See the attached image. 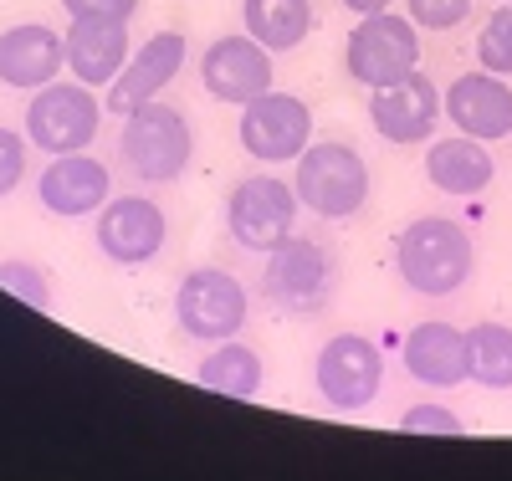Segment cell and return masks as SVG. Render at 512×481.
<instances>
[{
    "label": "cell",
    "instance_id": "cell-15",
    "mask_svg": "<svg viewBox=\"0 0 512 481\" xmlns=\"http://www.w3.org/2000/svg\"><path fill=\"white\" fill-rule=\"evenodd\" d=\"M98 246L118 267H149L164 246V210L144 195L108 200L98 215Z\"/></svg>",
    "mask_w": 512,
    "mask_h": 481
},
{
    "label": "cell",
    "instance_id": "cell-19",
    "mask_svg": "<svg viewBox=\"0 0 512 481\" xmlns=\"http://www.w3.org/2000/svg\"><path fill=\"white\" fill-rule=\"evenodd\" d=\"M405 369L420 384H436V389H456L466 379V333L451 323H420L405 333Z\"/></svg>",
    "mask_w": 512,
    "mask_h": 481
},
{
    "label": "cell",
    "instance_id": "cell-23",
    "mask_svg": "<svg viewBox=\"0 0 512 481\" xmlns=\"http://www.w3.org/2000/svg\"><path fill=\"white\" fill-rule=\"evenodd\" d=\"M466 379L487 389H512V328L502 323L466 328Z\"/></svg>",
    "mask_w": 512,
    "mask_h": 481
},
{
    "label": "cell",
    "instance_id": "cell-13",
    "mask_svg": "<svg viewBox=\"0 0 512 481\" xmlns=\"http://www.w3.org/2000/svg\"><path fill=\"white\" fill-rule=\"evenodd\" d=\"M441 113L466 139H507L512 134V87L497 72H466L441 93Z\"/></svg>",
    "mask_w": 512,
    "mask_h": 481
},
{
    "label": "cell",
    "instance_id": "cell-27",
    "mask_svg": "<svg viewBox=\"0 0 512 481\" xmlns=\"http://www.w3.org/2000/svg\"><path fill=\"white\" fill-rule=\"evenodd\" d=\"M400 430H410V435H461L466 425H461V415L446 410V405H410L405 420H400Z\"/></svg>",
    "mask_w": 512,
    "mask_h": 481
},
{
    "label": "cell",
    "instance_id": "cell-11",
    "mask_svg": "<svg viewBox=\"0 0 512 481\" xmlns=\"http://www.w3.org/2000/svg\"><path fill=\"white\" fill-rule=\"evenodd\" d=\"M200 82L216 103H251L272 87V52L251 36H216L200 57Z\"/></svg>",
    "mask_w": 512,
    "mask_h": 481
},
{
    "label": "cell",
    "instance_id": "cell-29",
    "mask_svg": "<svg viewBox=\"0 0 512 481\" xmlns=\"http://www.w3.org/2000/svg\"><path fill=\"white\" fill-rule=\"evenodd\" d=\"M67 16H113V21H128L139 11V0H62Z\"/></svg>",
    "mask_w": 512,
    "mask_h": 481
},
{
    "label": "cell",
    "instance_id": "cell-6",
    "mask_svg": "<svg viewBox=\"0 0 512 481\" xmlns=\"http://www.w3.org/2000/svg\"><path fill=\"white\" fill-rule=\"evenodd\" d=\"M98 123H103V103L93 98L88 82H47L36 87V98L26 108V139L36 149L57 154H82L98 139Z\"/></svg>",
    "mask_w": 512,
    "mask_h": 481
},
{
    "label": "cell",
    "instance_id": "cell-3",
    "mask_svg": "<svg viewBox=\"0 0 512 481\" xmlns=\"http://www.w3.org/2000/svg\"><path fill=\"white\" fill-rule=\"evenodd\" d=\"M292 190H297V205H308L323 221H349L369 200V164L354 144H338V139L308 144L297 154Z\"/></svg>",
    "mask_w": 512,
    "mask_h": 481
},
{
    "label": "cell",
    "instance_id": "cell-16",
    "mask_svg": "<svg viewBox=\"0 0 512 481\" xmlns=\"http://www.w3.org/2000/svg\"><path fill=\"white\" fill-rule=\"evenodd\" d=\"M108 190H113L108 169L88 154H57L47 164V174H41V185H36L41 205H47L52 215H62V221H82V215L103 210Z\"/></svg>",
    "mask_w": 512,
    "mask_h": 481
},
{
    "label": "cell",
    "instance_id": "cell-8",
    "mask_svg": "<svg viewBox=\"0 0 512 481\" xmlns=\"http://www.w3.org/2000/svg\"><path fill=\"white\" fill-rule=\"evenodd\" d=\"M246 313H251L246 287L221 267H195L175 292V323H180V333H190L200 343L236 338L246 328Z\"/></svg>",
    "mask_w": 512,
    "mask_h": 481
},
{
    "label": "cell",
    "instance_id": "cell-24",
    "mask_svg": "<svg viewBox=\"0 0 512 481\" xmlns=\"http://www.w3.org/2000/svg\"><path fill=\"white\" fill-rule=\"evenodd\" d=\"M477 57H482V72L512 77V6H497L487 16V26L477 31Z\"/></svg>",
    "mask_w": 512,
    "mask_h": 481
},
{
    "label": "cell",
    "instance_id": "cell-31",
    "mask_svg": "<svg viewBox=\"0 0 512 481\" xmlns=\"http://www.w3.org/2000/svg\"><path fill=\"white\" fill-rule=\"evenodd\" d=\"M507 6H512V0H507Z\"/></svg>",
    "mask_w": 512,
    "mask_h": 481
},
{
    "label": "cell",
    "instance_id": "cell-30",
    "mask_svg": "<svg viewBox=\"0 0 512 481\" xmlns=\"http://www.w3.org/2000/svg\"><path fill=\"white\" fill-rule=\"evenodd\" d=\"M344 6L359 16H374V11H390V0H344Z\"/></svg>",
    "mask_w": 512,
    "mask_h": 481
},
{
    "label": "cell",
    "instance_id": "cell-10",
    "mask_svg": "<svg viewBox=\"0 0 512 481\" xmlns=\"http://www.w3.org/2000/svg\"><path fill=\"white\" fill-rule=\"evenodd\" d=\"M226 226H231L236 246L267 256L297 226V190L287 180H272V174H251L226 200Z\"/></svg>",
    "mask_w": 512,
    "mask_h": 481
},
{
    "label": "cell",
    "instance_id": "cell-25",
    "mask_svg": "<svg viewBox=\"0 0 512 481\" xmlns=\"http://www.w3.org/2000/svg\"><path fill=\"white\" fill-rule=\"evenodd\" d=\"M0 287L16 292L21 302H31V308H52V287L47 277H41L31 261H11V256H0Z\"/></svg>",
    "mask_w": 512,
    "mask_h": 481
},
{
    "label": "cell",
    "instance_id": "cell-5",
    "mask_svg": "<svg viewBox=\"0 0 512 481\" xmlns=\"http://www.w3.org/2000/svg\"><path fill=\"white\" fill-rule=\"evenodd\" d=\"M344 67L369 93L374 87H390V82H405L410 72H420V26L410 16H390V11L364 16L344 41Z\"/></svg>",
    "mask_w": 512,
    "mask_h": 481
},
{
    "label": "cell",
    "instance_id": "cell-1",
    "mask_svg": "<svg viewBox=\"0 0 512 481\" xmlns=\"http://www.w3.org/2000/svg\"><path fill=\"white\" fill-rule=\"evenodd\" d=\"M395 267L410 292L420 297H451L472 282L477 246L446 215H420L395 236Z\"/></svg>",
    "mask_w": 512,
    "mask_h": 481
},
{
    "label": "cell",
    "instance_id": "cell-14",
    "mask_svg": "<svg viewBox=\"0 0 512 481\" xmlns=\"http://www.w3.org/2000/svg\"><path fill=\"white\" fill-rule=\"evenodd\" d=\"M436 118H441V93L425 72H410L405 82H390V87H374V98H369V123L379 128V139H390V144L431 139Z\"/></svg>",
    "mask_w": 512,
    "mask_h": 481
},
{
    "label": "cell",
    "instance_id": "cell-26",
    "mask_svg": "<svg viewBox=\"0 0 512 481\" xmlns=\"http://www.w3.org/2000/svg\"><path fill=\"white\" fill-rule=\"evenodd\" d=\"M405 11L420 31H451L472 16V0H405Z\"/></svg>",
    "mask_w": 512,
    "mask_h": 481
},
{
    "label": "cell",
    "instance_id": "cell-21",
    "mask_svg": "<svg viewBox=\"0 0 512 481\" xmlns=\"http://www.w3.org/2000/svg\"><path fill=\"white\" fill-rule=\"evenodd\" d=\"M241 21L246 36L262 41L267 52H292L313 31V6L308 0H241Z\"/></svg>",
    "mask_w": 512,
    "mask_h": 481
},
{
    "label": "cell",
    "instance_id": "cell-4",
    "mask_svg": "<svg viewBox=\"0 0 512 481\" xmlns=\"http://www.w3.org/2000/svg\"><path fill=\"white\" fill-rule=\"evenodd\" d=\"M118 149L128 159V169L139 174L144 185H175L180 174L190 169L195 154V134H190V118L169 103H144L123 118V134Z\"/></svg>",
    "mask_w": 512,
    "mask_h": 481
},
{
    "label": "cell",
    "instance_id": "cell-2",
    "mask_svg": "<svg viewBox=\"0 0 512 481\" xmlns=\"http://www.w3.org/2000/svg\"><path fill=\"white\" fill-rule=\"evenodd\" d=\"M256 292L282 318H318L338 292V256L313 236H287L282 246L267 251Z\"/></svg>",
    "mask_w": 512,
    "mask_h": 481
},
{
    "label": "cell",
    "instance_id": "cell-17",
    "mask_svg": "<svg viewBox=\"0 0 512 481\" xmlns=\"http://www.w3.org/2000/svg\"><path fill=\"white\" fill-rule=\"evenodd\" d=\"M62 41H67L72 77L88 87H108L128 62V21L113 16H72V31Z\"/></svg>",
    "mask_w": 512,
    "mask_h": 481
},
{
    "label": "cell",
    "instance_id": "cell-18",
    "mask_svg": "<svg viewBox=\"0 0 512 481\" xmlns=\"http://www.w3.org/2000/svg\"><path fill=\"white\" fill-rule=\"evenodd\" d=\"M67 67V41L52 31V26H11L0 36V82L6 87H47L57 82V72Z\"/></svg>",
    "mask_w": 512,
    "mask_h": 481
},
{
    "label": "cell",
    "instance_id": "cell-22",
    "mask_svg": "<svg viewBox=\"0 0 512 481\" xmlns=\"http://www.w3.org/2000/svg\"><path fill=\"white\" fill-rule=\"evenodd\" d=\"M195 379L210 389V395H231V400H256L262 395V359L246 343H221L210 359H200Z\"/></svg>",
    "mask_w": 512,
    "mask_h": 481
},
{
    "label": "cell",
    "instance_id": "cell-28",
    "mask_svg": "<svg viewBox=\"0 0 512 481\" xmlns=\"http://www.w3.org/2000/svg\"><path fill=\"white\" fill-rule=\"evenodd\" d=\"M26 144L16 128H0V195H11L21 185V174H26Z\"/></svg>",
    "mask_w": 512,
    "mask_h": 481
},
{
    "label": "cell",
    "instance_id": "cell-7",
    "mask_svg": "<svg viewBox=\"0 0 512 481\" xmlns=\"http://www.w3.org/2000/svg\"><path fill=\"white\" fill-rule=\"evenodd\" d=\"M313 384H318V395L338 415L369 410L379 400V384H384V354H379V343H369L364 333H333L318 348Z\"/></svg>",
    "mask_w": 512,
    "mask_h": 481
},
{
    "label": "cell",
    "instance_id": "cell-9",
    "mask_svg": "<svg viewBox=\"0 0 512 481\" xmlns=\"http://www.w3.org/2000/svg\"><path fill=\"white\" fill-rule=\"evenodd\" d=\"M241 149L256 164H287L313 144V108L297 93H256L251 103H241Z\"/></svg>",
    "mask_w": 512,
    "mask_h": 481
},
{
    "label": "cell",
    "instance_id": "cell-20",
    "mask_svg": "<svg viewBox=\"0 0 512 481\" xmlns=\"http://www.w3.org/2000/svg\"><path fill=\"white\" fill-rule=\"evenodd\" d=\"M492 174H497V164H492L482 139L456 134V139H436L431 149H425V180H431L441 195L472 200L492 185Z\"/></svg>",
    "mask_w": 512,
    "mask_h": 481
},
{
    "label": "cell",
    "instance_id": "cell-12",
    "mask_svg": "<svg viewBox=\"0 0 512 481\" xmlns=\"http://www.w3.org/2000/svg\"><path fill=\"white\" fill-rule=\"evenodd\" d=\"M180 67H185V36H180V31H159V36H149L144 47L123 62V72L108 82L103 108H113L118 118H128L134 108L154 103L164 87L180 77Z\"/></svg>",
    "mask_w": 512,
    "mask_h": 481
}]
</instances>
